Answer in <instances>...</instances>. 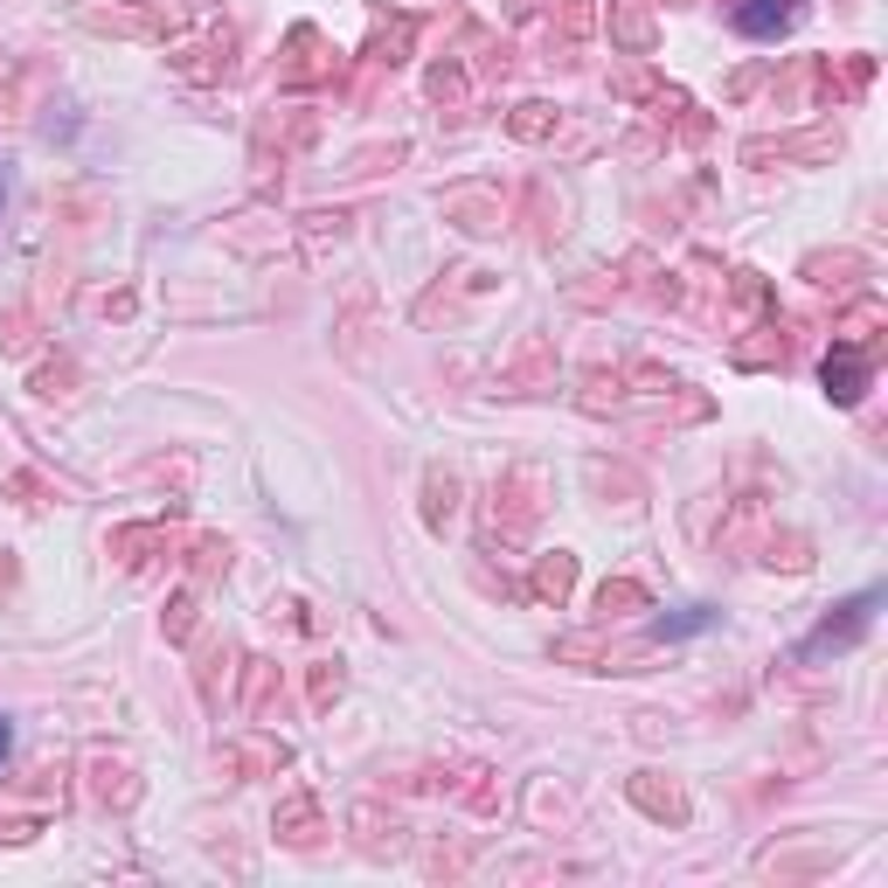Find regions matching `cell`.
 I'll use <instances>...</instances> for the list:
<instances>
[{"label":"cell","instance_id":"cell-1","mask_svg":"<svg viewBox=\"0 0 888 888\" xmlns=\"http://www.w3.org/2000/svg\"><path fill=\"white\" fill-rule=\"evenodd\" d=\"M798 0H729V21H736L743 35H756V42H777V35H792L798 29Z\"/></svg>","mask_w":888,"mask_h":888},{"label":"cell","instance_id":"cell-6","mask_svg":"<svg viewBox=\"0 0 888 888\" xmlns=\"http://www.w3.org/2000/svg\"><path fill=\"white\" fill-rule=\"evenodd\" d=\"M632 798L646 805L652 819H667V826H688V792H681V785H660V771H639V777H632Z\"/></svg>","mask_w":888,"mask_h":888},{"label":"cell","instance_id":"cell-9","mask_svg":"<svg viewBox=\"0 0 888 888\" xmlns=\"http://www.w3.org/2000/svg\"><path fill=\"white\" fill-rule=\"evenodd\" d=\"M278 840L285 847H312V840H320V813H312V798H285L278 805Z\"/></svg>","mask_w":888,"mask_h":888},{"label":"cell","instance_id":"cell-3","mask_svg":"<svg viewBox=\"0 0 888 888\" xmlns=\"http://www.w3.org/2000/svg\"><path fill=\"white\" fill-rule=\"evenodd\" d=\"M875 605H881V590H860V597H847V605H840V618H826L805 652H847V646H854V639L875 624Z\"/></svg>","mask_w":888,"mask_h":888},{"label":"cell","instance_id":"cell-8","mask_svg":"<svg viewBox=\"0 0 888 888\" xmlns=\"http://www.w3.org/2000/svg\"><path fill=\"white\" fill-rule=\"evenodd\" d=\"M174 70L195 76V84H208V76H229V29H216V35L195 42V49H174Z\"/></svg>","mask_w":888,"mask_h":888},{"label":"cell","instance_id":"cell-11","mask_svg":"<svg viewBox=\"0 0 888 888\" xmlns=\"http://www.w3.org/2000/svg\"><path fill=\"white\" fill-rule=\"evenodd\" d=\"M569 584H577V556H541V569H535V597H548V605H562L569 597Z\"/></svg>","mask_w":888,"mask_h":888},{"label":"cell","instance_id":"cell-17","mask_svg":"<svg viewBox=\"0 0 888 888\" xmlns=\"http://www.w3.org/2000/svg\"><path fill=\"white\" fill-rule=\"evenodd\" d=\"M431 97H437V104H458V97H465V76H458L452 63H444V70H431Z\"/></svg>","mask_w":888,"mask_h":888},{"label":"cell","instance_id":"cell-4","mask_svg":"<svg viewBox=\"0 0 888 888\" xmlns=\"http://www.w3.org/2000/svg\"><path fill=\"white\" fill-rule=\"evenodd\" d=\"M868 382H875V354L833 341V354H826V396L833 403H860V396H868Z\"/></svg>","mask_w":888,"mask_h":888},{"label":"cell","instance_id":"cell-20","mask_svg":"<svg viewBox=\"0 0 888 888\" xmlns=\"http://www.w3.org/2000/svg\"><path fill=\"white\" fill-rule=\"evenodd\" d=\"M667 8H694V0H667Z\"/></svg>","mask_w":888,"mask_h":888},{"label":"cell","instance_id":"cell-12","mask_svg":"<svg viewBox=\"0 0 888 888\" xmlns=\"http://www.w3.org/2000/svg\"><path fill=\"white\" fill-rule=\"evenodd\" d=\"M424 493H431V500H424V520H431V528H444V520L458 514V473H444V465H437V473L424 479Z\"/></svg>","mask_w":888,"mask_h":888},{"label":"cell","instance_id":"cell-7","mask_svg":"<svg viewBox=\"0 0 888 888\" xmlns=\"http://www.w3.org/2000/svg\"><path fill=\"white\" fill-rule=\"evenodd\" d=\"M611 42L646 56L652 49V0H611Z\"/></svg>","mask_w":888,"mask_h":888},{"label":"cell","instance_id":"cell-15","mask_svg":"<svg viewBox=\"0 0 888 888\" xmlns=\"http://www.w3.org/2000/svg\"><path fill=\"white\" fill-rule=\"evenodd\" d=\"M597 611H605V618H632V611H646V590L639 584H605V590H597Z\"/></svg>","mask_w":888,"mask_h":888},{"label":"cell","instance_id":"cell-16","mask_svg":"<svg viewBox=\"0 0 888 888\" xmlns=\"http://www.w3.org/2000/svg\"><path fill=\"white\" fill-rule=\"evenodd\" d=\"M188 632H195V597L180 590L174 605H167V639H188Z\"/></svg>","mask_w":888,"mask_h":888},{"label":"cell","instance_id":"cell-10","mask_svg":"<svg viewBox=\"0 0 888 888\" xmlns=\"http://www.w3.org/2000/svg\"><path fill=\"white\" fill-rule=\"evenodd\" d=\"M312 49H320V29H306V21H299V29H292V63H285V84H312V76L333 70V63L312 56Z\"/></svg>","mask_w":888,"mask_h":888},{"label":"cell","instance_id":"cell-18","mask_svg":"<svg viewBox=\"0 0 888 888\" xmlns=\"http://www.w3.org/2000/svg\"><path fill=\"white\" fill-rule=\"evenodd\" d=\"M333 694H341V667H320L312 673V709H327Z\"/></svg>","mask_w":888,"mask_h":888},{"label":"cell","instance_id":"cell-14","mask_svg":"<svg viewBox=\"0 0 888 888\" xmlns=\"http://www.w3.org/2000/svg\"><path fill=\"white\" fill-rule=\"evenodd\" d=\"M97 798H104V805H133V798H140L133 771H125V764H97Z\"/></svg>","mask_w":888,"mask_h":888},{"label":"cell","instance_id":"cell-19","mask_svg":"<svg viewBox=\"0 0 888 888\" xmlns=\"http://www.w3.org/2000/svg\"><path fill=\"white\" fill-rule=\"evenodd\" d=\"M0 756H8V722H0Z\"/></svg>","mask_w":888,"mask_h":888},{"label":"cell","instance_id":"cell-2","mask_svg":"<svg viewBox=\"0 0 888 888\" xmlns=\"http://www.w3.org/2000/svg\"><path fill=\"white\" fill-rule=\"evenodd\" d=\"M444 216L458 229H473V237H493V229H507V202H500V188H452Z\"/></svg>","mask_w":888,"mask_h":888},{"label":"cell","instance_id":"cell-5","mask_svg":"<svg viewBox=\"0 0 888 888\" xmlns=\"http://www.w3.org/2000/svg\"><path fill=\"white\" fill-rule=\"evenodd\" d=\"M348 826H354L361 854H403V847H410V826H403L396 813H382V805H354Z\"/></svg>","mask_w":888,"mask_h":888},{"label":"cell","instance_id":"cell-13","mask_svg":"<svg viewBox=\"0 0 888 888\" xmlns=\"http://www.w3.org/2000/svg\"><path fill=\"white\" fill-rule=\"evenodd\" d=\"M556 125H562V112H556V104H520V112L507 118V133H514V140H548Z\"/></svg>","mask_w":888,"mask_h":888}]
</instances>
